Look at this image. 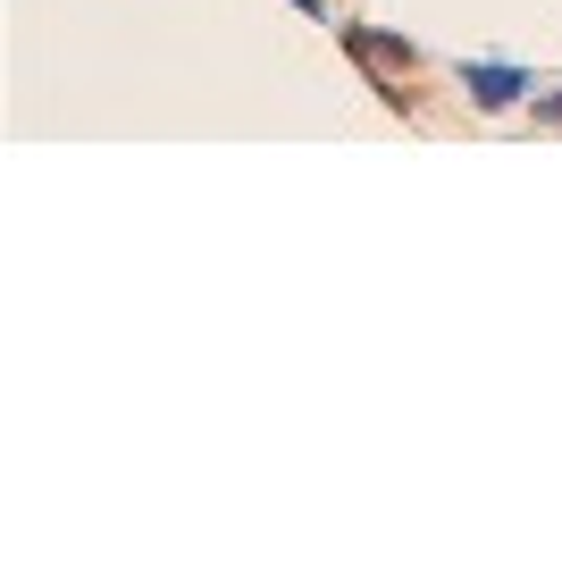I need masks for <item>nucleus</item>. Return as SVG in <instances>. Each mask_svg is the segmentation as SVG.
Instances as JSON below:
<instances>
[{"label": "nucleus", "instance_id": "nucleus-1", "mask_svg": "<svg viewBox=\"0 0 562 562\" xmlns=\"http://www.w3.org/2000/svg\"><path fill=\"white\" fill-rule=\"evenodd\" d=\"M328 34H336V50L352 59V76L370 85V101H378V110H386V117H403V126H420V117H428V93H420V85H428V50L412 43L403 25L352 18V9L328 25Z\"/></svg>", "mask_w": 562, "mask_h": 562}, {"label": "nucleus", "instance_id": "nucleus-2", "mask_svg": "<svg viewBox=\"0 0 562 562\" xmlns=\"http://www.w3.org/2000/svg\"><path fill=\"white\" fill-rule=\"evenodd\" d=\"M446 76H453V93H462L470 117H520L538 101V68L513 59V50H462Z\"/></svg>", "mask_w": 562, "mask_h": 562}, {"label": "nucleus", "instance_id": "nucleus-3", "mask_svg": "<svg viewBox=\"0 0 562 562\" xmlns=\"http://www.w3.org/2000/svg\"><path fill=\"white\" fill-rule=\"evenodd\" d=\"M529 135H562V85H538V101H529Z\"/></svg>", "mask_w": 562, "mask_h": 562}]
</instances>
